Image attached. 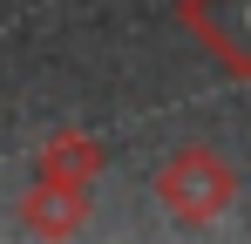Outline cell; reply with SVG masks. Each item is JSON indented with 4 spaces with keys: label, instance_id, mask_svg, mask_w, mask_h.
<instances>
[{
    "label": "cell",
    "instance_id": "6da1fadb",
    "mask_svg": "<svg viewBox=\"0 0 251 244\" xmlns=\"http://www.w3.org/2000/svg\"><path fill=\"white\" fill-rule=\"evenodd\" d=\"M190 27L231 75H251V0H190Z\"/></svg>",
    "mask_w": 251,
    "mask_h": 244
}]
</instances>
